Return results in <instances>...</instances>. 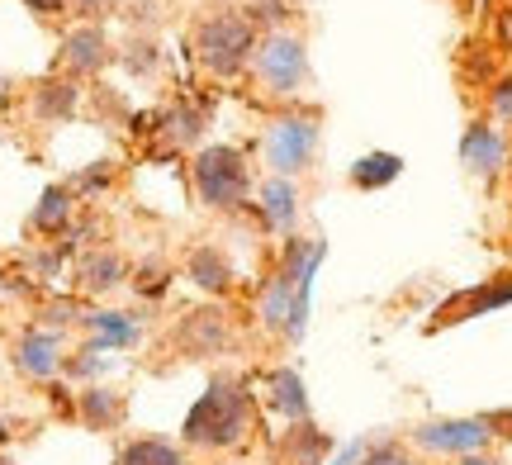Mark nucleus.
<instances>
[{
  "mask_svg": "<svg viewBox=\"0 0 512 465\" xmlns=\"http://www.w3.org/2000/svg\"><path fill=\"white\" fill-rule=\"evenodd\" d=\"M62 62L72 67V72H100L105 62H110V43H105V29H95V24H81L72 34L62 38Z\"/></svg>",
  "mask_w": 512,
  "mask_h": 465,
  "instance_id": "4468645a",
  "label": "nucleus"
},
{
  "mask_svg": "<svg viewBox=\"0 0 512 465\" xmlns=\"http://www.w3.org/2000/svg\"><path fill=\"white\" fill-rule=\"evenodd\" d=\"M119 465H190V461H185V447L166 442V437H133L119 451Z\"/></svg>",
  "mask_w": 512,
  "mask_h": 465,
  "instance_id": "5701e85b",
  "label": "nucleus"
},
{
  "mask_svg": "<svg viewBox=\"0 0 512 465\" xmlns=\"http://www.w3.org/2000/svg\"><path fill=\"white\" fill-rule=\"evenodd\" d=\"M86 328H91V347H100V352H119V347H133L138 342V318L119 314V309H95V314L81 318Z\"/></svg>",
  "mask_w": 512,
  "mask_h": 465,
  "instance_id": "f3484780",
  "label": "nucleus"
},
{
  "mask_svg": "<svg viewBox=\"0 0 512 465\" xmlns=\"http://www.w3.org/2000/svg\"><path fill=\"white\" fill-rule=\"evenodd\" d=\"M256 214H261L266 228H275V233H294V224H299V186L285 181V176L261 181V190H256Z\"/></svg>",
  "mask_w": 512,
  "mask_h": 465,
  "instance_id": "ddd939ff",
  "label": "nucleus"
},
{
  "mask_svg": "<svg viewBox=\"0 0 512 465\" xmlns=\"http://www.w3.org/2000/svg\"><path fill=\"white\" fill-rule=\"evenodd\" d=\"M460 162L470 176L479 181H494L498 171L508 167V143H503V133L494 124H470L465 138H460Z\"/></svg>",
  "mask_w": 512,
  "mask_h": 465,
  "instance_id": "9d476101",
  "label": "nucleus"
},
{
  "mask_svg": "<svg viewBox=\"0 0 512 465\" xmlns=\"http://www.w3.org/2000/svg\"><path fill=\"white\" fill-rule=\"evenodd\" d=\"M162 124H166V138H171V143H195L204 129V114L200 110H176V114H166Z\"/></svg>",
  "mask_w": 512,
  "mask_h": 465,
  "instance_id": "393cba45",
  "label": "nucleus"
},
{
  "mask_svg": "<svg viewBox=\"0 0 512 465\" xmlns=\"http://www.w3.org/2000/svg\"><path fill=\"white\" fill-rule=\"evenodd\" d=\"M503 304H512V276L489 280V285H475V290H465V295H451L437 309L432 328H451V323L479 318V314H489V309H503Z\"/></svg>",
  "mask_w": 512,
  "mask_h": 465,
  "instance_id": "9b49d317",
  "label": "nucleus"
},
{
  "mask_svg": "<svg viewBox=\"0 0 512 465\" xmlns=\"http://www.w3.org/2000/svg\"><path fill=\"white\" fill-rule=\"evenodd\" d=\"M62 366H67V356H62V333H57V328H29V333H19V342H15V371L19 375H29V380H53Z\"/></svg>",
  "mask_w": 512,
  "mask_h": 465,
  "instance_id": "1a4fd4ad",
  "label": "nucleus"
},
{
  "mask_svg": "<svg viewBox=\"0 0 512 465\" xmlns=\"http://www.w3.org/2000/svg\"><path fill=\"white\" fill-rule=\"evenodd\" d=\"M252 72L266 95L294 100V95L304 91V81H309V48H304V38L290 34V29H271V34L256 43Z\"/></svg>",
  "mask_w": 512,
  "mask_h": 465,
  "instance_id": "20e7f679",
  "label": "nucleus"
},
{
  "mask_svg": "<svg viewBox=\"0 0 512 465\" xmlns=\"http://www.w3.org/2000/svg\"><path fill=\"white\" fill-rule=\"evenodd\" d=\"M76 105H81V91H76L72 81H43L34 91V114L43 124H62V119H72Z\"/></svg>",
  "mask_w": 512,
  "mask_h": 465,
  "instance_id": "aec40b11",
  "label": "nucleus"
},
{
  "mask_svg": "<svg viewBox=\"0 0 512 465\" xmlns=\"http://www.w3.org/2000/svg\"><path fill=\"white\" fill-rule=\"evenodd\" d=\"M195 53L214 76H238L256 57V29L238 10H219L195 24Z\"/></svg>",
  "mask_w": 512,
  "mask_h": 465,
  "instance_id": "7ed1b4c3",
  "label": "nucleus"
},
{
  "mask_svg": "<svg viewBox=\"0 0 512 465\" xmlns=\"http://www.w3.org/2000/svg\"><path fill=\"white\" fill-rule=\"evenodd\" d=\"M313 152H318V114H280L266 129V167H271V176L294 181L299 171H309Z\"/></svg>",
  "mask_w": 512,
  "mask_h": 465,
  "instance_id": "423d86ee",
  "label": "nucleus"
},
{
  "mask_svg": "<svg viewBox=\"0 0 512 465\" xmlns=\"http://www.w3.org/2000/svg\"><path fill=\"white\" fill-rule=\"evenodd\" d=\"M0 465H15V461H5V456H0Z\"/></svg>",
  "mask_w": 512,
  "mask_h": 465,
  "instance_id": "72a5a7b5",
  "label": "nucleus"
},
{
  "mask_svg": "<svg viewBox=\"0 0 512 465\" xmlns=\"http://www.w3.org/2000/svg\"><path fill=\"white\" fill-rule=\"evenodd\" d=\"M29 224H34V233H48V238L67 233V228H72V190H67V186H48Z\"/></svg>",
  "mask_w": 512,
  "mask_h": 465,
  "instance_id": "412c9836",
  "label": "nucleus"
},
{
  "mask_svg": "<svg viewBox=\"0 0 512 465\" xmlns=\"http://www.w3.org/2000/svg\"><path fill=\"white\" fill-rule=\"evenodd\" d=\"M361 465H427V461L413 456V451L403 447V442H394V437H380V442H366Z\"/></svg>",
  "mask_w": 512,
  "mask_h": 465,
  "instance_id": "b1692460",
  "label": "nucleus"
},
{
  "mask_svg": "<svg viewBox=\"0 0 512 465\" xmlns=\"http://www.w3.org/2000/svg\"><path fill=\"white\" fill-rule=\"evenodd\" d=\"M403 171V157L399 152H366L356 167H351V186L356 190H384L394 186Z\"/></svg>",
  "mask_w": 512,
  "mask_h": 465,
  "instance_id": "4be33fe9",
  "label": "nucleus"
},
{
  "mask_svg": "<svg viewBox=\"0 0 512 465\" xmlns=\"http://www.w3.org/2000/svg\"><path fill=\"white\" fill-rule=\"evenodd\" d=\"M190 181H195L200 205L219 209V214L242 209L247 195H252V167H247L242 148H233V143H209V148H200L195 167H190Z\"/></svg>",
  "mask_w": 512,
  "mask_h": 465,
  "instance_id": "f03ea898",
  "label": "nucleus"
},
{
  "mask_svg": "<svg viewBox=\"0 0 512 465\" xmlns=\"http://www.w3.org/2000/svg\"><path fill=\"white\" fill-rule=\"evenodd\" d=\"M332 451V437L313 418H304V423H290V432H285V456H290V465H323V456Z\"/></svg>",
  "mask_w": 512,
  "mask_h": 465,
  "instance_id": "6ab92c4d",
  "label": "nucleus"
},
{
  "mask_svg": "<svg viewBox=\"0 0 512 465\" xmlns=\"http://www.w3.org/2000/svg\"><path fill=\"white\" fill-rule=\"evenodd\" d=\"M105 5H110V0H81V5H76V10H81V15H100V10H105Z\"/></svg>",
  "mask_w": 512,
  "mask_h": 465,
  "instance_id": "7c9ffc66",
  "label": "nucleus"
},
{
  "mask_svg": "<svg viewBox=\"0 0 512 465\" xmlns=\"http://www.w3.org/2000/svg\"><path fill=\"white\" fill-rule=\"evenodd\" d=\"M318 247H323V238H290L285 242V257H280V266L271 271L266 290L256 299V318H261L266 333L285 337V323H290V309H294V285H299V276H304V266L313 261Z\"/></svg>",
  "mask_w": 512,
  "mask_h": 465,
  "instance_id": "39448f33",
  "label": "nucleus"
},
{
  "mask_svg": "<svg viewBox=\"0 0 512 465\" xmlns=\"http://www.w3.org/2000/svg\"><path fill=\"white\" fill-rule=\"evenodd\" d=\"M489 110H494L498 119H512V76L494 81V91H489Z\"/></svg>",
  "mask_w": 512,
  "mask_h": 465,
  "instance_id": "a878e982",
  "label": "nucleus"
},
{
  "mask_svg": "<svg viewBox=\"0 0 512 465\" xmlns=\"http://www.w3.org/2000/svg\"><path fill=\"white\" fill-rule=\"evenodd\" d=\"M233 342L228 333V318L219 309H195V314H185L176 323V347H181L190 361H209V356H219L223 347Z\"/></svg>",
  "mask_w": 512,
  "mask_h": 465,
  "instance_id": "6e6552de",
  "label": "nucleus"
},
{
  "mask_svg": "<svg viewBox=\"0 0 512 465\" xmlns=\"http://www.w3.org/2000/svg\"><path fill=\"white\" fill-rule=\"evenodd\" d=\"M456 465H503L498 456H489V451H475V456H460Z\"/></svg>",
  "mask_w": 512,
  "mask_h": 465,
  "instance_id": "c756f323",
  "label": "nucleus"
},
{
  "mask_svg": "<svg viewBox=\"0 0 512 465\" xmlns=\"http://www.w3.org/2000/svg\"><path fill=\"white\" fill-rule=\"evenodd\" d=\"M128 276V266L119 252H105V247H95V252H86L81 257V266H76V280H81V290L86 295H110V290H119Z\"/></svg>",
  "mask_w": 512,
  "mask_h": 465,
  "instance_id": "2eb2a0df",
  "label": "nucleus"
},
{
  "mask_svg": "<svg viewBox=\"0 0 512 465\" xmlns=\"http://www.w3.org/2000/svg\"><path fill=\"white\" fill-rule=\"evenodd\" d=\"M5 442H10V428H5V423H0V447H5Z\"/></svg>",
  "mask_w": 512,
  "mask_h": 465,
  "instance_id": "2f4dec72",
  "label": "nucleus"
},
{
  "mask_svg": "<svg viewBox=\"0 0 512 465\" xmlns=\"http://www.w3.org/2000/svg\"><path fill=\"white\" fill-rule=\"evenodd\" d=\"M494 29H498V43H503V48L512 53V5H503V10H498Z\"/></svg>",
  "mask_w": 512,
  "mask_h": 465,
  "instance_id": "bb28decb",
  "label": "nucleus"
},
{
  "mask_svg": "<svg viewBox=\"0 0 512 465\" xmlns=\"http://www.w3.org/2000/svg\"><path fill=\"white\" fill-rule=\"evenodd\" d=\"M252 432V390L238 375H214L181 423L185 451H228Z\"/></svg>",
  "mask_w": 512,
  "mask_h": 465,
  "instance_id": "f257e3e1",
  "label": "nucleus"
},
{
  "mask_svg": "<svg viewBox=\"0 0 512 465\" xmlns=\"http://www.w3.org/2000/svg\"><path fill=\"white\" fill-rule=\"evenodd\" d=\"M34 15H57V10H67V0H24Z\"/></svg>",
  "mask_w": 512,
  "mask_h": 465,
  "instance_id": "c85d7f7f",
  "label": "nucleus"
},
{
  "mask_svg": "<svg viewBox=\"0 0 512 465\" xmlns=\"http://www.w3.org/2000/svg\"><path fill=\"white\" fill-rule=\"evenodd\" d=\"M76 418L91 432H110L124 423V399L114 390H105V385H91V390L76 394Z\"/></svg>",
  "mask_w": 512,
  "mask_h": 465,
  "instance_id": "a211bd4d",
  "label": "nucleus"
},
{
  "mask_svg": "<svg viewBox=\"0 0 512 465\" xmlns=\"http://www.w3.org/2000/svg\"><path fill=\"white\" fill-rule=\"evenodd\" d=\"M185 276L195 280L204 295H228V290H233V266H228V257H223L219 247H209V242L185 257Z\"/></svg>",
  "mask_w": 512,
  "mask_h": 465,
  "instance_id": "dca6fc26",
  "label": "nucleus"
},
{
  "mask_svg": "<svg viewBox=\"0 0 512 465\" xmlns=\"http://www.w3.org/2000/svg\"><path fill=\"white\" fill-rule=\"evenodd\" d=\"M105 181H110V167L100 162V167H95V171H86V176L76 181V190H100V186H105Z\"/></svg>",
  "mask_w": 512,
  "mask_h": 465,
  "instance_id": "cd10ccee",
  "label": "nucleus"
},
{
  "mask_svg": "<svg viewBox=\"0 0 512 465\" xmlns=\"http://www.w3.org/2000/svg\"><path fill=\"white\" fill-rule=\"evenodd\" d=\"M266 404H271L285 423H304V418H313L309 385H304V375L294 371V366H275V371L266 375Z\"/></svg>",
  "mask_w": 512,
  "mask_h": 465,
  "instance_id": "f8f14e48",
  "label": "nucleus"
},
{
  "mask_svg": "<svg viewBox=\"0 0 512 465\" xmlns=\"http://www.w3.org/2000/svg\"><path fill=\"white\" fill-rule=\"evenodd\" d=\"M408 442L418 451H427V456H451V461H460V456L489 451L494 432L484 423V413H479V418H427V423H418V428L408 432Z\"/></svg>",
  "mask_w": 512,
  "mask_h": 465,
  "instance_id": "0eeeda50",
  "label": "nucleus"
},
{
  "mask_svg": "<svg viewBox=\"0 0 512 465\" xmlns=\"http://www.w3.org/2000/svg\"><path fill=\"white\" fill-rule=\"evenodd\" d=\"M209 465H242V461H209Z\"/></svg>",
  "mask_w": 512,
  "mask_h": 465,
  "instance_id": "473e14b6",
  "label": "nucleus"
}]
</instances>
